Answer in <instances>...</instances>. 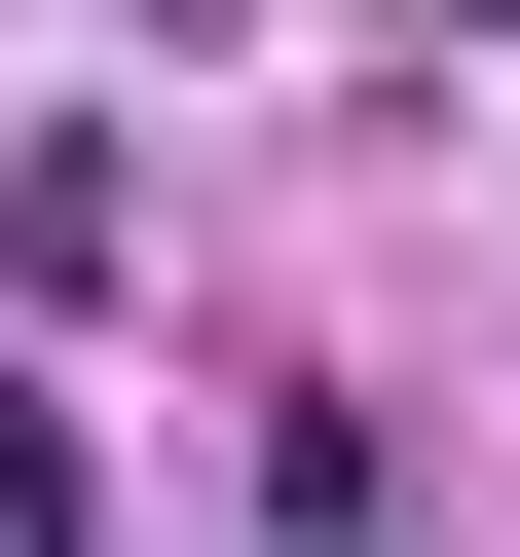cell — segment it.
<instances>
[{
  "instance_id": "6da1fadb",
  "label": "cell",
  "mask_w": 520,
  "mask_h": 557,
  "mask_svg": "<svg viewBox=\"0 0 520 557\" xmlns=\"http://www.w3.org/2000/svg\"><path fill=\"white\" fill-rule=\"evenodd\" d=\"M112 260H149V149H112V112H0V298H38V335H75V298H112Z\"/></svg>"
}]
</instances>
